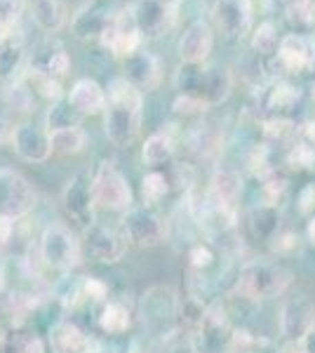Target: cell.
Masks as SVG:
<instances>
[{
  "label": "cell",
  "mask_w": 315,
  "mask_h": 353,
  "mask_svg": "<svg viewBox=\"0 0 315 353\" xmlns=\"http://www.w3.org/2000/svg\"><path fill=\"white\" fill-rule=\"evenodd\" d=\"M108 109H106V137L111 144L116 146H128L134 141L136 132H139V121H141V104L144 97L141 90H136L134 85L128 83L125 78H113L108 83Z\"/></svg>",
  "instance_id": "obj_1"
},
{
  "label": "cell",
  "mask_w": 315,
  "mask_h": 353,
  "mask_svg": "<svg viewBox=\"0 0 315 353\" xmlns=\"http://www.w3.org/2000/svg\"><path fill=\"white\" fill-rule=\"evenodd\" d=\"M174 85L181 94L193 97L207 106H216L228 99L233 78L228 68L216 64H181L174 76Z\"/></svg>",
  "instance_id": "obj_2"
},
{
  "label": "cell",
  "mask_w": 315,
  "mask_h": 353,
  "mask_svg": "<svg viewBox=\"0 0 315 353\" xmlns=\"http://www.w3.org/2000/svg\"><path fill=\"white\" fill-rule=\"evenodd\" d=\"M292 283V273L278 261L254 259L240 269L236 281V292L250 301L271 299L283 294Z\"/></svg>",
  "instance_id": "obj_3"
},
{
  "label": "cell",
  "mask_w": 315,
  "mask_h": 353,
  "mask_svg": "<svg viewBox=\"0 0 315 353\" xmlns=\"http://www.w3.org/2000/svg\"><path fill=\"white\" fill-rule=\"evenodd\" d=\"M141 321L153 337H170L179 321V301L172 288H151L141 299Z\"/></svg>",
  "instance_id": "obj_4"
},
{
  "label": "cell",
  "mask_w": 315,
  "mask_h": 353,
  "mask_svg": "<svg viewBox=\"0 0 315 353\" xmlns=\"http://www.w3.org/2000/svg\"><path fill=\"white\" fill-rule=\"evenodd\" d=\"M36 203V193L24 174L17 170H0V217L5 219H19L31 212Z\"/></svg>",
  "instance_id": "obj_5"
},
{
  "label": "cell",
  "mask_w": 315,
  "mask_h": 353,
  "mask_svg": "<svg viewBox=\"0 0 315 353\" xmlns=\"http://www.w3.org/2000/svg\"><path fill=\"white\" fill-rule=\"evenodd\" d=\"M236 330L223 306H210L198 323V349L203 353H228Z\"/></svg>",
  "instance_id": "obj_6"
},
{
  "label": "cell",
  "mask_w": 315,
  "mask_h": 353,
  "mask_svg": "<svg viewBox=\"0 0 315 353\" xmlns=\"http://www.w3.org/2000/svg\"><path fill=\"white\" fill-rule=\"evenodd\" d=\"M92 191H94V203L106 210L123 212V210L132 208V189L128 179L108 163H104L96 170L92 179Z\"/></svg>",
  "instance_id": "obj_7"
},
{
  "label": "cell",
  "mask_w": 315,
  "mask_h": 353,
  "mask_svg": "<svg viewBox=\"0 0 315 353\" xmlns=\"http://www.w3.org/2000/svg\"><path fill=\"white\" fill-rule=\"evenodd\" d=\"M315 327V304L303 292H294L285 297L280 306V332L287 341H301L308 330Z\"/></svg>",
  "instance_id": "obj_8"
},
{
  "label": "cell",
  "mask_w": 315,
  "mask_h": 353,
  "mask_svg": "<svg viewBox=\"0 0 315 353\" xmlns=\"http://www.w3.org/2000/svg\"><path fill=\"white\" fill-rule=\"evenodd\" d=\"M123 238L139 248H156L165 238V224L146 208H130L123 217Z\"/></svg>",
  "instance_id": "obj_9"
},
{
  "label": "cell",
  "mask_w": 315,
  "mask_h": 353,
  "mask_svg": "<svg viewBox=\"0 0 315 353\" xmlns=\"http://www.w3.org/2000/svg\"><path fill=\"white\" fill-rule=\"evenodd\" d=\"M40 257L52 269H71L78 261V243L73 233L59 224L45 229L43 238H40Z\"/></svg>",
  "instance_id": "obj_10"
},
{
  "label": "cell",
  "mask_w": 315,
  "mask_h": 353,
  "mask_svg": "<svg viewBox=\"0 0 315 353\" xmlns=\"http://www.w3.org/2000/svg\"><path fill=\"white\" fill-rule=\"evenodd\" d=\"M101 43L116 57H123V59L139 50L141 33L134 19V8H125L118 14H113L111 24L101 36Z\"/></svg>",
  "instance_id": "obj_11"
},
{
  "label": "cell",
  "mask_w": 315,
  "mask_h": 353,
  "mask_svg": "<svg viewBox=\"0 0 315 353\" xmlns=\"http://www.w3.org/2000/svg\"><path fill=\"white\" fill-rule=\"evenodd\" d=\"M61 201H64V210L71 219H76L78 224L90 226L94 224V191H92V179L85 172L73 174L66 181L64 193H61Z\"/></svg>",
  "instance_id": "obj_12"
},
{
  "label": "cell",
  "mask_w": 315,
  "mask_h": 353,
  "mask_svg": "<svg viewBox=\"0 0 315 353\" xmlns=\"http://www.w3.org/2000/svg\"><path fill=\"white\" fill-rule=\"evenodd\" d=\"M212 19L226 38H243L252 26V10L247 0H216Z\"/></svg>",
  "instance_id": "obj_13"
},
{
  "label": "cell",
  "mask_w": 315,
  "mask_h": 353,
  "mask_svg": "<svg viewBox=\"0 0 315 353\" xmlns=\"http://www.w3.org/2000/svg\"><path fill=\"white\" fill-rule=\"evenodd\" d=\"M85 252L101 264H116L125 254V238L101 224H90L85 231Z\"/></svg>",
  "instance_id": "obj_14"
},
{
  "label": "cell",
  "mask_w": 315,
  "mask_h": 353,
  "mask_svg": "<svg viewBox=\"0 0 315 353\" xmlns=\"http://www.w3.org/2000/svg\"><path fill=\"white\" fill-rule=\"evenodd\" d=\"M132 8H134V19L141 38H158L174 24L172 0H139Z\"/></svg>",
  "instance_id": "obj_15"
},
{
  "label": "cell",
  "mask_w": 315,
  "mask_h": 353,
  "mask_svg": "<svg viewBox=\"0 0 315 353\" xmlns=\"http://www.w3.org/2000/svg\"><path fill=\"white\" fill-rule=\"evenodd\" d=\"M214 48V33L207 21L196 19L179 38V57L184 64H205Z\"/></svg>",
  "instance_id": "obj_16"
},
{
  "label": "cell",
  "mask_w": 315,
  "mask_h": 353,
  "mask_svg": "<svg viewBox=\"0 0 315 353\" xmlns=\"http://www.w3.org/2000/svg\"><path fill=\"white\" fill-rule=\"evenodd\" d=\"M12 144L17 156L26 163H45L52 153L50 132H43L36 125H19L12 132Z\"/></svg>",
  "instance_id": "obj_17"
},
{
  "label": "cell",
  "mask_w": 315,
  "mask_h": 353,
  "mask_svg": "<svg viewBox=\"0 0 315 353\" xmlns=\"http://www.w3.org/2000/svg\"><path fill=\"white\" fill-rule=\"evenodd\" d=\"M125 81L134 85L141 92L156 90L160 83V64L151 52L136 50L130 57H125Z\"/></svg>",
  "instance_id": "obj_18"
},
{
  "label": "cell",
  "mask_w": 315,
  "mask_h": 353,
  "mask_svg": "<svg viewBox=\"0 0 315 353\" xmlns=\"http://www.w3.org/2000/svg\"><path fill=\"white\" fill-rule=\"evenodd\" d=\"M26 48L19 36L12 31H5L0 36V85H14L21 78V68H24Z\"/></svg>",
  "instance_id": "obj_19"
},
{
  "label": "cell",
  "mask_w": 315,
  "mask_h": 353,
  "mask_svg": "<svg viewBox=\"0 0 315 353\" xmlns=\"http://www.w3.org/2000/svg\"><path fill=\"white\" fill-rule=\"evenodd\" d=\"M278 59L283 68H287L289 73H301L315 64V50L308 38L289 33V36L280 38Z\"/></svg>",
  "instance_id": "obj_20"
},
{
  "label": "cell",
  "mask_w": 315,
  "mask_h": 353,
  "mask_svg": "<svg viewBox=\"0 0 315 353\" xmlns=\"http://www.w3.org/2000/svg\"><path fill=\"white\" fill-rule=\"evenodd\" d=\"M111 19H113V14H108V10L104 5H99V3L85 5V8H80L78 12L73 14L71 31L80 41H94V38L104 36Z\"/></svg>",
  "instance_id": "obj_21"
},
{
  "label": "cell",
  "mask_w": 315,
  "mask_h": 353,
  "mask_svg": "<svg viewBox=\"0 0 315 353\" xmlns=\"http://www.w3.org/2000/svg\"><path fill=\"white\" fill-rule=\"evenodd\" d=\"M68 101L80 116H96V113L106 111L108 97L104 88L92 78H80L68 92Z\"/></svg>",
  "instance_id": "obj_22"
},
{
  "label": "cell",
  "mask_w": 315,
  "mask_h": 353,
  "mask_svg": "<svg viewBox=\"0 0 315 353\" xmlns=\"http://www.w3.org/2000/svg\"><path fill=\"white\" fill-rule=\"evenodd\" d=\"M33 21L48 33H57L66 21V10L61 0H28Z\"/></svg>",
  "instance_id": "obj_23"
},
{
  "label": "cell",
  "mask_w": 315,
  "mask_h": 353,
  "mask_svg": "<svg viewBox=\"0 0 315 353\" xmlns=\"http://www.w3.org/2000/svg\"><path fill=\"white\" fill-rule=\"evenodd\" d=\"M31 66L43 73H48V76H52L54 81H61V78L68 73L71 59H68L66 50L54 41V43H48L43 50H40V54L36 57V61H33Z\"/></svg>",
  "instance_id": "obj_24"
},
{
  "label": "cell",
  "mask_w": 315,
  "mask_h": 353,
  "mask_svg": "<svg viewBox=\"0 0 315 353\" xmlns=\"http://www.w3.org/2000/svg\"><path fill=\"white\" fill-rule=\"evenodd\" d=\"M240 191H243V179L233 170H219L212 179V201L214 203L231 208V203L240 196Z\"/></svg>",
  "instance_id": "obj_25"
},
{
  "label": "cell",
  "mask_w": 315,
  "mask_h": 353,
  "mask_svg": "<svg viewBox=\"0 0 315 353\" xmlns=\"http://www.w3.org/2000/svg\"><path fill=\"white\" fill-rule=\"evenodd\" d=\"M172 156H174V141H172V137L165 132L151 134L144 141V146H141V158H144V163L151 165V168L170 163Z\"/></svg>",
  "instance_id": "obj_26"
},
{
  "label": "cell",
  "mask_w": 315,
  "mask_h": 353,
  "mask_svg": "<svg viewBox=\"0 0 315 353\" xmlns=\"http://www.w3.org/2000/svg\"><path fill=\"white\" fill-rule=\"evenodd\" d=\"M85 141L88 137L80 128H66V130H54L50 132V144H52L54 153H61V156H76L85 149Z\"/></svg>",
  "instance_id": "obj_27"
},
{
  "label": "cell",
  "mask_w": 315,
  "mask_h": 353,
  "mask_svg": "<svg viewBox=\"0 0 315 353\" xmlns=\"http://www.w3.org/2000/svg\"><path fill=\"white\" fill-rule=\"evenodd\" d=\"M28 88H31V92H36L40 94L43 99H48V101H59L61 99V83L59 81H54L52 76H48V73H43V71H38V68H28V71L24 73V78H21Z\"/></svg>",
  "instance_id": "obj_28"
},
{
  "label": "cell",
  "mask_w": 315,
  "mask_h": 353,
  "mask_svg": "<svg viewBox=\"0 0 315 353\" xmlns=\"http://www.w3.org/2000/svg\"><path fill=\"white\" fill-rule=\"evenodd\" d=\"M250 226L256 236L261 238H273L280 229V212L276 205H266L263 203L261 208H254L250 214Z\"/></svg>",
  "instance_id": "obj_29"
},
{
  "label": "cell",
  "mask_w": 315,
  "mask_h": 353,
  "mask_svg": "<svg viewBox=\"0 0 315 353\" xmlns=\"http://www.w3.org/2000/svg\"><path fill=\"white\" fill-rule=\"evenodd\" d=\"M80 118L83 116L73 109L71 101L59 99V101H54L48 111V128H50V132H54V130H66V128H78Z\"/></svg>",
  "instance_id": "obj_30"
},
{
  "label": "cell",
  "mask_w": 315,
  "mask_h": 353,
  "mask_svg": "<svg viewBox=\"0 0 315 353\" xmlns=\"http://www.w3.org/2000/svg\"><path fill=\"white\" fill-rule=\"evenodd\" d=\"M299 101V90L289 83H276L271 90L266 92V109L271 111H287Z\"/></svg>",
  "instance_id": "obj_31"
},
{
  "label": "cell",
  "mask_w": 315,
  "mask_h": 353,
  "mask_svg": "<svg viewBox=\"0 0 315 353\" xmlns=\"http://www.w3.org/2000/svg\"><path fill=\"white\" fill-rule=\"evenodd\" d=\"M278 31L271 21H263L256 26V31L252 33V50L259 57H273L278 54Z\"/></svg>",
  "instance_id": "obj_32"
},
{
  "label": "cell",
  "mask_w": 315,
  "mask_h": 353,
  "mask_svg": "<svg viewBox=\"0 0 315 353\" xmlns=\"http://www.w3.org/2000/svg\"><path fill=\"white\" fill-rule=\"evenodd\" d=\"M228 353H278L273 344L263 337H254L247 330H236Z\"/></svg>",
  "instance_id": "obj_33"
},
{
  "label": "cell",
  "mask_w": 315,
  "mask_h": 353,
  "mask_svg": "<svg viewBox=\"0 0 315 353\" xmlns=\"http://www.w3.org/2000/svg\"><path fill=\"white\" fill-rule=\"evenodd\" d=\"M285 17L296 26H315V0H280Z\"/></svg>",
  "instance_id": "obj_34"
},
{
  "label": "cell",
  "mask_w": 315,
  "mask_h": 353,
  "mask_svg": "<svg viewBox=\"0 0 315 353\" xmlns=\"http://www.w3.org/2000/svg\"><path fill=\"white\" fill-rule=\"evenodd\" d=\"M99 325L108 334H123L130 327V313L123 304H106L99 318Z\"/></svg>",
  "instance_id": "obj_35"
},
{
  "label": "cell",
  "mask_w": 315,
  "mask_h": 353,
  "mask_svg": "<svg viewBox=\"0 0 315 353\" xmlns=\"http://www.w3.org/2000/svg\"><path fill=\"white\" fill-rule=\"evenodd\" d=\"M52 339H54L57 349L64 351V353H78L85 344H88V339L83 337V332H80L78 327L68 325V323H64V325H59L54 330Z\"/></svg>",
  "instance_id": "obj_36"
},
{
  "label": "cell",
  "mask_w": 315,
  "mask_h": 353,
  "mask_svg": "<svg viewBox=\"0 0 315 353\" xmlns=\"http://www.w3.org/2000/svg\"><path fill=\"white\" fill-rule=\"evenodd\" d=\"M170 191V181L165 174L160 172H148L141 181V193H144V201L146 203H160Z\"/></svg>",
  "instance_id": "obj_37"
},
{
  "label": "cell",
  "mask_w": 315,
  "mask_h": 353,
  "mask_svg": "<svg viewBox=\"0 0 315 353\" xmlns=\"http://www.w3.org/2000/svg\"><path fill=\"white\" fill-rule=\"evenodd\" d=\"M296 128L294 123L287 121V118H271V121L263 123V134H266L268 141H273V144H287V141L294 137Z\"/></svg>",
  "instance_id": "obj_38"
},
{
  "label": "cell",
  "mask_w": 315,
  "mask_h": 353,
  "mask_svg": "<svg viewBox=\"0 0 315 353\" xmlns=\"http://www.w3.org/2000/svg\"><path fill=\"white\" fill-rule=\"evenodd\" d=\"M5 99H8V104L17 111H31V106H33V92L24 81L10 85L8 92H5Z\"/></svg>",
  "instance_id": "obj_39"
},
{
  "label": "cell",
  "mask_w": 315,
  "mask_h": 353,
  "mask_svg": "<svg viewBox=\"0 0 315 353\" xmlns=\"http://www.w3.org/2000/svg\"><path fill=\"white\" fill-rule=\"evenodd\" d=\"M24 10V0H0V31H12V26L21 19Z\"/></svg>",
  "instance_id": "obj_40"
},
{
  "label": "cell",
  "mask_w": 315,
  "mask_h": 353,
  "mask_svg": "<svg viewBox=\"0 0 315 353\" xmlns=\"http://www.w3.org/2000/svg\"><path fill=\"white\" fill-rule=\"evenodd\" d=\"M287 161L292 168L296 170H306V168H313L315 165V149L308 144H294L287 156Z\"/></svg>",
  "instance_id": "obj_41"
},
{
  "label": "cell",
  "mask_w": 315,
  "mask_h": 353,
  "mask_svg": "<svg viewBox=\"0 0 315 353\" xmlns=\"http://www.w3.org/2000/svg\"><path fill=\"white\" fill-rule=\"evenodd\" d=\"M250 170L254 172V176H259V179H268V176L273 174V168H271V163H268V149H266V146H256V149L252 151Z\"/></svg>",
  "instance_id": "obj_42"
},
{
  "label": "cell",
  "mask_w": 315,
  "mask_h": 353,
  "mask_svg": "<svg viewBox=\"0 0 315 353\" xmlns=\"http://www.w3.org/2000/svg\"><path fill=\"white\" fill-rule=\"evenodd\" d=\"M285 189H287V181H285L283 176H278L276 172H273L266 179V184H263V193H266V205H278L280 196L285 193Z\"/></svg>",
  "instance_id": "obj_43"
},
{
  "label": "cell",
  "mask_w": 315,
  "mask_h": 353,
  "mask_svg": "<svg viewBox=\"0 0 315 353\" xmlns=\"http://www.w3.org/2000/svg\"><path fill=\"white\" fill-rule=\"evenodd\" d=\"M210 106L203 104V101L193 99V97L179 94V99L174 101V111L176 113H184V116H198V113H205Z\"/></svg>",
  "instance_id": "obj_44"
},
{
  "label": "cell",
  "mask_w": 315,
  "mask_h": 353,
  "mask_svg": "<svg viewBox=\"0 0 315 353\" xmlns=\"http://www.w3.org/2000/svg\"><path fill=\"white\" fill-rule=\"evenodd\" d=\"M273 248H276V252L278 254H289V252H296L299 250V236H294V233H283V236H278L273 238Z\"/></svg>",
  "instance_id": "obj_45"
},
{
  "label": "cell",
  "mask_w": 315,
  "mask_h": 353,
  "mask_svg": "<svg viewBox=\"0 0 315 353\" xmlns=\"http://www.w3.org/2000/svg\"><path fill=\"white\" fill-rule=\"evenodd\" d=\"M212 261H214V254H212V250L205 248V245H196V248L191 250V266L193 269H207Z\"/></svg>",
  "instance_id": "obj_46"
},
{
  "label": "cell",
  "mask_w": 315,
  "mask_h": 353,
  "mask_svg": "<svg viewBox=\"0 0 315 353\" xmlns=\"http://www.w3.org/2000/svg\"><path fill=\"white\" fill-rule=\"evenodd\" d=\"M299 210L303 214H315V181L306 184L299 193Z\"/></svg>",
  "instance_id": "obj_47"
},
{
  "label": "cell",
  "mask_w": 315,
  "mask_h": 353,
  "mask_svg": "<svg viewBox=\"0 0 315 353\" xmlns=\"http://www.w3.org/2000/svg\"><path fill=\"white\" fill-rule=\"evenodd\" d=\"M83 294L85 297H92V301H101L106 297V285L99 281H94V278H90V281L83 283Z\"/></svg>",
  "instance_id": "obj_48"
},
{
  "label": "cell",
  "mask_w": 315,
  "mask_h": 353,
  "mask_svg": "<svg viewBox=\"0 0 315 353\" xmlns=\"http://www.w3.org/2000/svg\"><path fill=\"white\" fill-rule=\"evenodd\" d=\"M299 344H301L303 353H315V327H313V330H308V332L303 334Z\"/></svg>",
  "instance_id": "obj_49"
},
{
  "label": "cell",
  "mask_w": 315,
  "mask_h": 353,
  "mask_svg": "<svg viewBox=\"0 0 315 353\" xmlns=\"http://www.w3.org/2000/svg\"><path fill=\"white\" fill-rule=\"evenodd\" d=\"M301 132H303V137H306L308 141H311V144H315V118H313V121H308V123H303Z\"/></svg>",
  "instance_id": "obj_50"
},
{
  "label": "cell",
  "mask_w": 315,
  "mask_h": 353,
  "mask_svg": "<svg viewBox=\"0 0 315 353\" xmlns=\"http://www.w3.org/2000/svg\"><path fill=\"white\" fill-rule=\"evenodd\" d=\"M8 134H10V125L5 123L3 118H0V144H3V141H5V137H8Z\"/></svg>",
  "instance_id": "obj_51"
},
{
  "label": "cell",
  "mask_w": 315,
  "mask_h": 353,
  "mask_svg": "<svg viewBox=\"0 0 315 353\" xmlns=\"http://www.w3.org/2000/svg\"><path fill=\"white\" fill-rule=\"evenodd\" d=\"M308 241L315 245V217L311 219V224H308Z\"/></svg>",
  "instance_id": "obj_52"
},
{
  "label": "cell",
  "mask_w": 315,
  "mask_h": 353,
  "mask_svg": "<svg viewBox=\"0 0 315 353\" xmlns=\"http://www.w3.org/2000/svg\"><path fill=\"white\" fill-rule=\"evenodd\" d=\"M311 45H313V50H315V31H313V36H311Z\"/></svg>",
  "instance_id": "obj_53"
},
{
  "label": "cell",
  "mask_w": 315,
  "mask_h": 353,
  "mask_svg": "<svg viewBox=\"0 0 315 353\" xmlns=\"http://www.w3.org/2000/svg\"><path fill=\"white\" fill-rule=\"evenodd\" d=\"M0 36H3V31H0Z\"/></svg>",
  "instance_id": "obj_54"
}]
</instances>
